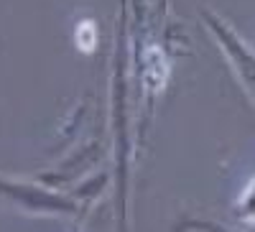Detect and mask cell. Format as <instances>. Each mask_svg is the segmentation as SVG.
I'll use <instances>...</instances> for the list:
<instances>
[{"label":"cell","mask_w":255,"mask_h":232,"mask_svg":"<svg viewBox=\"0 0 255 232\" xmlns=\"http://www.w3.org/2000/svg\"><path fill=\"white\" fill-rule=\"evenodd\" d=\"M168 59L158 46H148L143 51V84L148 92H158L166 87V79H168Z\"/></svg>","instance_id":"6da1fadb"},{"label":"cell","mask_w":255,"mask_h":232,"mask_svg":"<svg viewBox=\"0 0 255 232\" xmlns=\"http://www.w3.org/2000/svg\"><path fill=\"white\" fill-rule=\"evenodd\" d=\"M74 44L84 54L95 51V46H97V26H95L92 18H84V20L77 23V28H74Z\"/></svg>","instance_id":"7a4b0ae2"}]
</instances>
